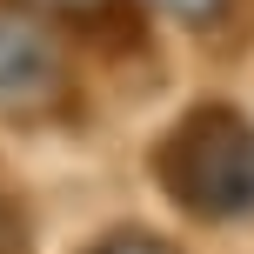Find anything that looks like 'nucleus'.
Segmentation results:
<instances>
[{
    "mask_svg": "<svg viewBox=\"0 0 254 254\" xmlns=\"http://www.w3.org/2000/svg\"><path fill=\"white\" fill-rule=\"evenodd\" d=\"M161 13H174V20H188V27H214L221 13H228V0H154Z\"/></svg>",
    "mask_w": 254,
    "mask_h": 254,
    "instance_id": "nucleus-4",
    "label": "nucleus"
},
{
    "mask_svg": "<svg viewBox=\"0 0 254 254\" xmlns=\"http://www.w3.org/2000/svg\"><path fill=\"white\" fill-rule=\"evenodd\" d=\"M147 161L181 214H194V221L254 214V121L241 107H228V101L188 107Z\"/></svg>",
    "mask_w": 254,
    "mask_h": 254,
    "instance_id": "nucleus-1",
    "label": "nucleus"
},
{
    "mask_svg": "<svg viewBox=\"0 0 254 254\" xmlns=\"http://www.w3.org/2000/svg\"><path fill=\"white\" fill-rule=\"evenodd\" d=\"M67 101V67L54 54L47 27L0 7V114H54Z\"/></svg>",
    "mask_w": 254,
    "mask_h": 254,
    "instance_id": "nucleus-2",
    "label": "nucleus"
},
{
    "mask_svg": "<svg viewBox=\"0 0 254 254\" xmlns=\"http://www.w3.org/2000/svg\"><path fill=\"white\" fill-rule=\"evenodd\" d=\"M87 254H174V248L154 241V234H140V228H121V234H107V241H94Z\"/></svg>",
    "mask_w": 254,
    "mask_h": 254,
    "instance_id": "nucleus-3",
    "label": "nucleus"
},
{
    "mask_svg": "<svg viewBox=\"0 0 254 254\" xmlns=\"http://www.w3.org/2000/svg\"><path fill=\"white\" fill-rule=\"evenodd\" d=\"M61 7H94V0H61Z\"/></svg>",
    "mask_w": 254,
    "mask_h": 254,
    "instance_id": "nucleus-6",
    "label": "nucleus"
},
{
    "mask_svg": "<svg viewBox=\"0 0 254 254\" xmlns=\"http://www.w3.org/2000/svg\"><path fill=\"white\" fill-rule=\"evenodd\" d=\"M0 254H20V214L0 201Z\"/></svg>",
    "mask_w": 254,
    "mask_h": 254,
    "instance_id": "nucleus-5",
    "label": "nucleus"
}]
</instances>
